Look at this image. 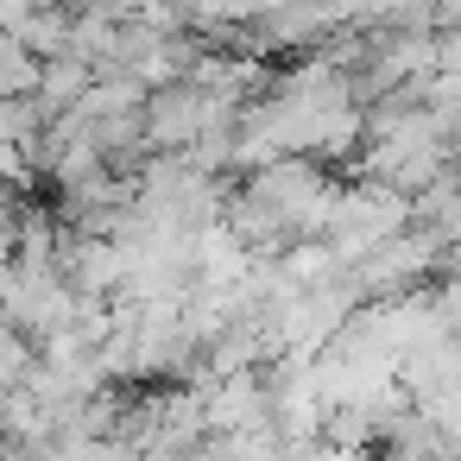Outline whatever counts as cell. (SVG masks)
Listing matches in <instances>:
<instances>
[{
  "label": "cell",
  "instance_id": "cell-1",
  "mask_svg": "<svg viewBox=\"0 0 461 461\" xmlns=\"http://www.w3.org/2000/svg\"><path fill=\"white\" fill-rule=\"evenodd\" d=\"M39 89V58L0 26V102H20V95H32Z\"/></svg>",
  "mask_w": 461,
  "mask_h": 461
}]
</instances>
